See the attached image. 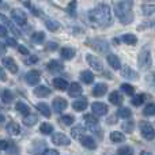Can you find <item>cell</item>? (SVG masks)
I'll return each mask as SVG.
<instances>
[{
	"label": "cell",
	"instance_id": "obj_44",
	"mask_svg": "<svg viewBox=\"0 0 155 155\" xmlns=\"http://www.w3.org/2000/svg\"><path fill=\"white\" fill-rule=\"evenodd\" d=\"M7 151H8V154H10V155H19L18 147H16V144H15V143H12V142H10V146H8Z\"/></svg>",
	"mask_w": 155,
	"mask_h": 155
},
{
	"label": "cell",
	"instance_id": "obj_43",
	"mask_svg": "<svg viewBox=\"0 0 155 155\" xmlns=\"http://www.w3.org/2000/svg\"><path fill=\"white\" fill-rule=\"evenodd\" d=\"M76 2L75 0H72V2H70V4H68V7H67V12L70 14V15H75V12H76Z\"/></svg>",
	"mask_w": 155,
	"mask_h": 155
},
{
	"label": "cell",
	"instance_id": "obj_6",
	"mask_svg": "<svg viewBox=\"0 0 155 155\" xmlns=\"http://www.w3.org/2000/svg\"><path fill=\"white\" fill-rule=\"evenodd\" d=\"M11 16H12V19L19 25V26H25L27 22L26 14H25V11H22L21 8H15V10L11 11Z\"/></svg>",
	"mask_w": 155,
	"mask_h": 155
},
{
	"label": "cell",
	"instance_id": "obj_50",
	"mask_svg": "<svg viewBox=\"0 0 155 155\" xmlns=\"http://www.w3.org/2000/svg\"><path fill=\"white\" fill-rule=\"evenodd\" d=\"M57 48H59V45H57L56 42H49L48 45H46V49H48V51H56Z\"/></svg>",
	"mask_w": 155,
	"mask_h": 155
},
{
	"label": "cell",
	"instance_id": "obj_26",
	"mask_svg": "<svg viewBox=\"0 0 155 155\" xmlns=\"http://www.w3.org/2000/svg\"><path fill=\"white\" fill-rule=\"evenodd\" d=\"M75 49H72V48H63L61 49V52H60V54H61V57L64 60H71L74 56H75Z\"/></svg>",
	"mask_w": 155,
	"mask_h": 155
},
{
	"label": "cell",
	"instance_id": "obj_25",
	"mask_svg": "<svg viewBox=\"0 0 155 155\" xmlns=\"http://www.w3.org/2000/svg\"><path fill=\"white\" fill-rule=\"evenodd\" d=\"M80 80H82L83 83H86V84H91V83L94 82L93 72H90V71H83V72L80 74Z\"/></svg>",
	"mask_w": 155,
	"mask_h": 155
},
{
	"label": "cell",
	"instance_id": "obj_24",
	"mask_svg": "<svg viewBox=\"0 0 155 155\" xmlns=\"http://www.w3.org/2000/svg\"><path fill=\"white\" fill-rule=\"evenodd\" d=\"M121 75L125 78V79H136V78H137V74L135 72L132 68H129L128 65H125V67L123 68V71H121Z\"/></svg>",
	"mask_w": 155,
	"mask_h": 155
},
{
	"label": "cell",
	"instance_id": "obj_39",
	"mask_svg": "<svg viewBox=\"0 0 155 155\" xmlns=\"http://www.w3.org/2000/svg\"><path fill=\"white\" fill-rule=\"evenodd\" d=\"M121 90H123L125 94H128V95H134V94H135L134 86L128 84V83H124V84H121Z\"/></svg>",
	"mask_w": 155,
	"mask_h": 155
},
{
	"label": "cell",
	"instance_id": "obj_12",
	"mask_svg": "<svg viewBox=\"0 0 155 155\" xmlns=\"http://www.w3.org/2000/svg\"><path fill=\"white\" fill-rule=\"evenodd\" d=\"M3 65H4V67L7 68L11 74H16V72H18V65H16L15 60H14L12 57H5V59L3 60Z\"/></svg>",
	"mask_w": 155,
	"mask_h": 155
},
{
	"label": "cell",
	"instance_id": "obj_21",
	"mask_svg": "<svg viewBox=\"0 0 155 155\" xmlns=\"http://www.w3.org/2000/svg\"><path fill=\"white\" fill-rule=\"evenodd\" d=\"M7 131H8V134L10 135L16 136V135L21 134V127H19L15 121H10V123L7 124Z\"/></svg>",
	"mask_w": 155,
	"mask_h": 155
},
{
	"label": "cell",
	"instance_id": "obj_53",
	"mask_svg": "<svg viewBox=\"0 0 155 155\" xmlns=\"http://www.w3.org/2000/svg\"><path fill=\"white\" fill-rule=\"evenodd\" d=\"M42 155H59V153L56 150H45L42 153Z\"/></svg>",
	"mask_w": 155,
	"mask_h": 155
},
{
	"label": "cell",
	"instance_id": "obj_33",
	"mask_svg": "<svg viewBox=\"0 0 155 155\" xmlns=\"http://www.w3.org/2000/svg\"><path fill=\"white\" fill-rule=\"evenodd\" d=\"M116 114H117L118 117H121V118H129L132 116V112L128 109V107H120Z\"/></svg>",
	"mask_w": 155,
	"mask_h": 155
},
{
	"label": "cell",
	"instance_id": "obj_27",
	"mask_svg": "<svg viewBox=\"0 0 155 155\" xmlns=\"http://www.w3.org/2000/svg\"><path fill=\"white\" fill-rule=\"evenodd\" d=\"M110 140H112L113 143H123L124 140H125V136L118 131H113L112 134H110Z\"/></svg>",
	"mask_w": 155,
	"mask_h": 155
},
{
	"label": "cell",
	"instance_id": "obj_22",
	"mask_svg": "<svg viewBox=\"0 0 155 155\" xmlns=\"http://www.w3.org/2000/svg\"><path fill=\"white\" fill-rule=\"evenodd\" d=\"M120 42H124L127 45H135L137 42V38L135 34H124L123 37L120 38Z\"/></svg>",
	"mask_w": 155,
	"mask_h": 155
},
{
	"label": "cell",
	"instance_id": "obj_10",
	"mask_svg": "<svg viewBox=\"0 0 155 155\" xmlns=\"http://www.w3.org/2000/svg\"><path fill=\"white\" fill-rule=\"evenodd\" d=\"M91 109H93L94 114H97V116H105L107 113V106L104 102H94L91 105Z\"/></svg>",
	"mask_w": 155,
	"mask_h": 155
},
{
	"label": "cell",
	"instance_id": "obj_35",
	"mask_svg": "<svg viewBox=\"0 0 155 155\" xmlns=\"http://www.w3.org/2000/svg\"><path fill=\"white\" fill-rule=\"evenodd\" d=\"M83 134H84V128L82 125H75V128L71 129V135L74 137H82Z\"/></svg>",
	"mask_w": 155,
	"mask_h": 155
},
{
	"label": "cell",
	"instance_id": "obj_54",
	"mask_svg": "<svg viewBox=\"0 0 155 155\" xmlns=\"http://www.w3.org/2000/svg\"><path fill=\"white\" fill-rule=\"evenodd\" d=\"M37 61H38V57H37V56H31V57H30V59L26 61V64H31V63L34 64V63H37Z\"/></svg>",
	"mask_w": 155,
	"mask_h": 155
},
{
	"label": "cell",
	"instance_id": "obj_51",
	"mask_svg": "<svg viewBox=\"0 0 155 155\" xmlns=\"http://www.w3.org/2000/svg\"><path fill=\"white\" fill-rule=\"evenodd\" d=\"M18 51H19V53H22V54H29V49H27L26 46H23V45H19Z\"/></svg>",
	"mask_w": 155,
	"mask_h": 155
},
{
	"label": "cell",
	"instance_id": "obj_14",
	"mask_svg": "<svg viewBox=\"0 0 155 155\" xmlns=\"http://www.w3.org/2000/svg\"><path fill=\"white\" fill-rule=\"evenodd\" d=\"M80 143H82L83 147L88 148V150H95V147H97L95 140L91 136H84V135H83V136L80 137Z\"/></svg>",
	"mask_w": 155,
	"mask_h": 155
},
{
	"label": "cell",
	"instance_id": "obj_42",
	"mask_svg": "<svg viewBox=\"0 0 155 155\" xmlns=\"http://www.w3.org/2000/svg\"><path fill=\"white\" fill-rule=\"evenodd\" d=\"M121 127H123V129H124V131H125V132H128V134H129V132H132V131H134V128H135V123H134V121H131V120H129V121H125V123H124Z\"/></svg>",
	"mask_w": 155,
	"mask_h": 155
},
{
	"label": "cell",
	"instance_id": "obj_47",
	"mask_svg": "<svg viewBox=\"0 0 155 155\" xmlns=\"http://www.w3.org/2000/svg\"><path fill=\"white\" fill-rule=\"evenodd\" d=\"M143 11H144L146 15H150V14H153L155 11V7H150V5H143Z\"/></svg>",
	"mask_w": 155,
	"mask_h": 155
},
{
	"label": "cell",
	"instance_id": "obj_20",
	"mask_svg": "<svg viewBox=\"0 0 155 155\" xmlns=\"http://www.w3.org/2000/svg\"><path fill=\"white\" fill-rule=\"evenodd\" d=\"M87 105H88L87 99H86V98H80V99H76V101L74 102L72 107H74V110H76V112H83V110L87 107Z\"/></svg>",
	"mask_w": 155,
	"mask_h": 155
},
{
	"label": "cell",
	"instance_id": "obj_36",
	"mask_svg": "<svg viewBox=\"0 0 155 155\" xmlns=\"http://www.w3.org/2000/svg\"><path fill=\"white\" fill-rule=\"evenodd\" d=\"M117 155H134V148L129 146H124L117 150Z\"/></svg>",
	"mask_w": 155,
	"mask_h": 155
},
{
	"label": "cell",
	"instance_id": "obj_31",
	"mask_svg": "<svg viewBox=\"0 0 155 155\" xmlns=\"http://www.w3.org/2000/svg\"><path fill=\"white\" fill-rule=\"evenodd\" d=\"M31 41L35 44H42L45 41V33L44 31H35L34 34L31 35Z\"/></svg>",
	"mask_w": 155,
	"mask_h": 155
},
{
	"label": "cell",
	"instance_id": "obj_45",
	"mask_svg": "<svg viewBox=\"0 0 155 155\" xmlns=\"http://www.w3.org/2000/svg\"><path fill=\"white\" fill-rule=\"evenodd\" d=\"M60 121H61L64 125H72L74 124V117L72 116H63V117L60 118Z\"/></svg>",
	"mask_w": 155,
	"mask_h": 155
},
{
	"label": "cell",
	"instance_id": "obj_11",
	"mask_svg": "<svg viewBox=\"0 0 155 155\" xmlns=\"http://www.w3.org/2000/svg\"><path fill=\"white\" fill-rule=\"evenodd\" d=\"M26 82L29 83L30 86H34L40 82V72L37 70H31L26 74Z\"/></svg>",
	"mask_w": 155,
	"mask_h": 155
},
{
	"label": "cell",
	"instance_id": "obj_41",
	"mask_svg": "<svg viewBox=\"0 0 155 155\" xmlns=\"http://www.w3.org/2000/svg\"><path fill=\"white\" fill-rule=\"evenodd\" d=\"M143 114L144 116H154L155 114V104H148L147 106L143 110Z\"/></svg>",
	"mask_w": 155,
	"mask_h": 155
},
{
	"label": "cell",
	"instance_id": "obj_34",
	"mask_svg": "<svg viewBox=\"0 0 155 155\" xmlns=\"http://www.w3.org/2000/svg\"><path fill=\"white\" fill-rule=\"evenodd\" d=\"M40 131H41V134L51 135L52 132H53V125H51L49 123H42L40 127Z\"/></svg>",
	"mask_w": 155,
	"mask_h": 155
},
{
	"label": "cell",
	"instance_id": "obj_37",
	"mask_svg": "<svg viewBox=\"0 0 155 155\" xmlns=\"http://www.w3.org/2000/svg\"><path fill=\"white\" fill-rule=\"evenodd\" d=\"M84 121L88 124H98V116L97 114H84Z\"/></svg>",
	"mask_w": 155,
	"mask_h": 155
},
{
	"label": "cell",
	"instance_id": "obj_13",
	"mask_svg": "<svg viewBox=\"0 0 155 155\" xmlns=\"http://www.w3.org/2000/svg\"><path fill=\"white\" fill-rule=\"evenodd\" d=\"M46 67H48V70L51 71V72H61V71L64 70L63 63L59 61V60H51V61L46 64Z\"/></svg>",
	"mask_w": 155,
	"mask_h": 155
},
{
	"label": "cell",
	"instance_id": "obj_1",
	"mask_svg": "<svg viewBox=\"0 0 155 155\" xmlns=\"http://www.w3.org/2000/svg\"><path fill=\"white\" fill-rule=\"evenodd\" d=\"M88 18L91 22H94L98 26H107L112 23V11L110 7L105 3L98 4L94 10H91L88 12Z\"/></svg>",
	"mask_w": 155,
	"mask_h": 155
},
{
	"label": "cell",
	"instance_id": "obj_18",
	"mask_svg": "<svg viewBox=\"0 0 155 155\" xmlns=\"http://www.w3.org/2000/svg\"><path fill=\"white\" fill-rule=\"evenodd\" d=\"M106 93H107V86L105 84V83H98V84L93 88L94 97H104Z\"/></svg>",
	"mask_w": 155,
	"mask_h": 155
},
{
	"label": "cell",
	"instance_id": "obj_3",
	"mask_svg": "<svg viewBox=\"0 0 155 155\" xmlns=\"http://www.w3.org/2000/svg\"><path fill=\"white\" fill-rule=\"evenodd\" d=\"M140 134L146 140H153L155 137V129L148 121H140Z\"/></svg>",
	"mask_w": 155,
	"mask_h": 155
},
{
	"label": "cell",
	"instance_id": "obj_52",
	"mask_svg": "<svg viewBox=\"0 0 155 155\" xmlns=\"http://www.w3.org/2000/svg\"><path fill=\"white\" fill-rule=\"evenodd\" d=\"M8 146H10V142H7V140H2V143H0V147H2L3 151L7 150Z\"/></svg>",
	"mask_w": 155,
	"mask_h": 155
},
{
	"label": "cell",
	"instance_id": "obj_57",
	"mask_svg": "<svg viewBox=\"0 0 155 155\" xmlns=\"http://www.w3.org/2000/svg\"><path fill=\"white\" fill-rule=\"evenodd\" d=\"M142 155H151V154H148V153H143Z\"/></svg>",
	"mask_w": 155,
	"mask_h": 155
},
{
	"label": "cell",
	"instance_id": "obj_29",
	"mask_svg": "<svg viewBox=\"0 0 155 155\" xmlns=\"http://www.w3.org/2000/svg\"><path fill=\"white\" fill-rule=\"evenodd\" d=\"M37 109H38V112L42 113L46 118L51 117V109H49V106L46 104H42V102H41V104H37Z\"/></svg>",
	"mask_w": 155,
	"mask_h": 155
},
{
	"label": "cell",
	"instance_id": "obj_32",
	"mask_svg": "<svg viewBox=\"0 0 155 155\" xmlns=\"http://www.w3.org/2000/svg\"><path fill=\"white\" fill-rule=\"evenodd\" d=\"M14 99V94L10 90H3L2 91V101L3 104H10Z\"/></svg>",
	"mask_w": 155,
	"mask_h": 155
},
{
	"label": "cell",
	"instance_id": "obj_30",
	"mask_svg": "<svg viewBox=\"0 0 155 155\" xmlns=\"http://www.w3.org/2000/svg\"><path fill=\"white\" fill-rule=\"evenodd\" d=\"M37 121H38V117L35 114H27V116H25V118H23V124L27 127L34 125Z\"/></svg>",
	"mask_w": 155,
	"mask_h": 155
},
{
	"label": "cell",
	"instance_id": "obj_19",
	"mask_svg": "<svg viewBox=\"0 0 155 155\" xmlns=\"http://www.w3.org/2000/svg\"><path fill=\"white\" fill-rule=\"evenodd\" d=\"M34 94L38 98H46V97L51 95V90L48 87H45V86H38V87H35Z\"/></svg>",
	"mask_w": 155,
	"mask_h": 155
},
{
	"label": "cell",
	"instance_id": "obj_38",
	"mask_svg": "<svg viewBox=\"0 0 155 155\" xmlns=\"http://www.w3.org/2000/svg\"><path fill=\"white\" fill-rule=\"evenodd\" d=\"M46 27H48V30H51V31H57L60 27V23L56 21H46Z\"/></svg>",
	"mask_w": 155,
	"mask_h": 155
},
{
	"label": "cell",
	"instance_id": "obj_46",
	"mask_svg": "<svg viewBox=\"0 0 155 155\" xmlns=\"http://www.w3.org/2000/svg\"><path fill=\"white\" fill-rule=\"evenodd\" d=\"M25 4H26V7L29 8V10L31 11V12L34 14V15H37V16L40 15V11H37V10H35V8H34V5H33L31 3H29V2H26V0H25Z\"/></svg>",
	"mask_w": 155,
	"mask_h": 155
},
{
	"label": "cell",
	"instance_id": "obj_16",
	"mask_svg": "<svg viewBox=\"0 0 155 155\" xmlns=\"http://www.w3.org/2000/svg\"><path fill=\"white\" fill-rule=\"evenodd\" d=\"M52 84H53L54 88H57V90H67L68 87H70V84H68V82L65 79H63V78H54L53 82H52Z\"/></svg>",
	"mask_w": 155,
	"mask_h": 155
},
{
	"label": "cell",
	"instance_id": "obj_48",
	"mask_svg": "<svg viewBox=\"0 0 155 155\" xmlns=\"http://www.w3.org/2000/svg\"><path fill=\"white\" fill-rule=\"evenodd\" d=\"M5 41H7V45H8V46H16V48L19 46L18 42H16L14 38H11V37H7V38H5Z\"/></svg>",
	"mask_w": 155,
	"mask_h": 155
},
{
	"label": "cell",
	"instance_id": "obj_56",
	"mask_svg": "<svg viewBox=\"0 0 155 155\" xmlns=\"http://www.w3.org/2000/svg\"><path fill=\"white\" fill-rule=\"evenodd\" d=\"M2 80H3V82L5 80V74H4V71H2Z\"/></svg>",
	"mask_w": 155,
	"mask_h": 155
},
{
	"label": "cell",
	"instance_id": "obj_15",
	"mask_svg": "<svg viewBox=\"0 0 155 155\" xmlns=\"http://www.w3.org/2000/svg\"><path fill=\"white\" fill-rule=\"evenodd\" d=\"M68 95L75 98V97H80L82 95V87H80L79 83H71L70 87H68Z\"/></svg>",
	"mask_w": 155,
	"mask_h": 155
},
{
	"label": "cell",
	"instance_id": "obj_23",
	"mask_svg": "<svg viewBox=\"0 0 155 155\" xmlns=\"http://www.w3.org/2000/svg\"><path fill=\"white\" fill-rule=\"evenodd\" d=\"M107 63L110 64V67H112L113 70H118V68L121 67L120 59H118L116 54H107Z\"/></svg>",
	"mask_w": 155,
	"mask_h": 155
},
{
	"label": "cell",
	"instance_id": "obj_28",
	"mask_svg": "<svg viewBox=\"0 0 155 155\" xmlns=\"http://www.w3.org/2000/svg\"><path fill=\"white\" fill-rule=\"evenodd\" d=\"M15 109L18 110L21 114H25V116H27V114H30V107L27 106L26 104H23V102H21L19 101L18 104L15 105Z\"/></svg>",
	"mask_w": 155,
	"mask_h": 155
},
{
	"label": "cell",
	"instance_id": "obj_55",
	"mask_svg": "<svg viewBox=\"0 0 155 155\" xmlns=\"http://www.w3.org/2000/svg\"><path fill=\"white\" fill-rule=\"evenodd\" d=\"M4 52H5V45L2 44V54H4Z\"/></svg>",
	"mask_w": 155,
	"mask_h": 155
},
{
	"label": "cell",
	"instance_id": "obj_2",
	"mask_svg": "<svg viewBox=\"0 0 155 155\" xmlns=\"http://www.w3.org/2000/svg\"><path fill=\"white\" fill-rule=\"evenodd\" d=\"M134 2L132 0H114V12L123 25H129L134 21Z\"/></svg>",
	"mask_w": 155,
	"mask_h": 155
},
{
	"label": "cell",
	"instance_id": "obj_17",
	"mask_svg": "<svg viewBox=\"0 0 155 155\" xmlns=\"http://www.w3.org/2000/svg\"><path fill=\"white\" fill-rule=\"evenodd\" d=\"M124 101V97L121 95V93H118V91H113V93H110L109 95V102L113 105H116V106H120L121 104H123Z\"/></svg>",
	"mask_w": 155,
	"mask_h": 155
},
{
	"label": "cell",
	"instance_id": "obj_40",
	"mask_svg": "<svg viewBox=\"0 0 155 155\" xmlns=\"http://www.w3.org/2000/svg\"><path fill=\"white\" fill-rule=\"evenodd\" d=\"M143 102H144V95H143V94L134 95V98H132V104H134V106H140Z\"/></svg>",
	"mask_w": 155,
	"mask_h": 155
},
{
	"label": "cell",
	"instance_id": "obj_5",
	"mask_svg": "<svg viewBox=\"0 0 155 155\" xmlns=\"http://www.w3.org/2000/svg\"><path fill=\"white\" fill-rule=\"evenodd\" d=\"M139 67L142 70H148L151 67V53L148 49H143L139 53Z\"/></svg>",
	"mask_w": 155,
	"mask_h": 155
},
{
	"label": "cell",
	"instance_id": "obj_8",
	"mask_svg": "<svg viewBox=\"0 0 155 155\" xmlns=\"http://www.w3.org/2000/svg\"><path fill=\"white\" fill-rule=\"evenodd\" d=\"M86 60H87V63L90 64V67L93 68V70L98 71V72H101V71L104 70L102 63H101V60H99L98 57L93 56V54H86Z\"/></svg>",
	"mask_w": 155,
	"mask_h": 155
},
{
	"label": "cell",
	"instance_id": "obj_9",
	"mask_svg": "<svg viewBox=\"0 0 155 155\" xmlns=\"http://www.w3.org/2000/svg\"><path fill=\"white\" fill-rule=\"evenodd\" d=\"M52 104H53V110L54 112H57V113L64 112V110L67 109V106H68V102L65 101L64 98H60V97L54 98Z\"/></svg>",
	"mask_w": 155,
	"mask_h": 155
},
{
	"label": "cell",
	"instance_id": "obj_49",
	"mask_svg": "<svg viewBox=\"0 0 155 155\" xmlns=\"http://www.w3.org/2000/svg\"><path fill=\"white\" fill-rule=\"evenodd\" d=\"M0 35H2V38H7V26H4V25L0 26Z\"/></svg>",
	"mask_w": 155,
	"mask_h": 155
},
{
	"label": "cell",
	"instance_id": "obj_4",
	"mask_svg": "<svg viewBox=\"0 0 155 155\" xmlns=\"http://www.w3.org/2000/svg\"><path fill=\"white\" fill-rule=\"evenodd\" d=\"M88 46H91V48L94 49H98L99 52H102V53H107V51H109V45H107V42L105 40H101V38H93V40H88L87 42Z\"/></svg>",
	"mask_w": 155,
	"mask_h": 155
},
{
	"label": "cell",
	"instance_id": "obj_7",
	"mask_svg": "<svg viewBox=\"0 0 155 155\" xmlns=\"http://www.w3.org/2000/svg\"><path fill=\"white\" fill-rule=\"evenodd\" d=\"M52 142L57 146H68L71 143V140H70V137L65 136L64 134L57 132V134H53V136H52Z\"/></svg>",
	"mask_w": 155,
	"mask_h": 155
}]
</instances>
